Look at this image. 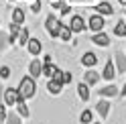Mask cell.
<instances>
[{
  "instance_id": "obj_34",
  "label": "cell",
  "mask_w": 126,
  "mask_h": 124,
  "mask_svg": "<svg viewBox=\"0 0 126 124\" xmlns=\"http://www.w3.org/2000/svg\"><path fill=\"white\" fill-rule=\"evenodd\" d=\"M120 2H122V4H124V2H126V0H120Z\"/></svg>"
},
{
  "instance_id": "obj_35",
  "label": "cell",
  "mask_w": 126,
  "mask_h": 124,
  "mask_svg": "<svg viewBox=\"0 0 126 124\" xmlns=\"http://www.w3.org/2000/svg\"><path fill=\"white\" fill-rule=\"evenodd\" d=\"M92 124H100V122H92Z\"/></svg>"
},
{
  "instance_id": "obj_11",
  "label": "cell",
  "mask_w": 126,
  "mask_h": 124,
  "mask_svg": "<svg viewBox=\"0 0 126 124\" xmlns=\"http://www.w3.org/2000/svg\"><path fill=\"white\" fill-rule=\"evenodd\" d=\"M27 49H29L31 55H39V53H41V41H39V39H29Z\"/></svg>"
},
{
  "instance_id": "obj_7",
  "label": "cell",
  "mask_w": 126,
  "mask_h": 124,
  "mask_svg": "<svg viewBox=\"0 0 126 124\" xmlns=\"http://www.w3.org/2000/svg\"><path fill=\"white\" fill-rule=\"evenodd\" d=\"M92 43L98 45V47H108V45H110V37L106 33H102V31H98V33L92 37Z\"/></svg>"
},
{
  "instance_id": "obj_21",
  "label": "cell",
  "mask_w": 126,
  "mask_h": 124,
  "mask_svg": "<svg viewBox=\"0 0 126 124\" xmlns=\"http://www.w3.org/2000/svg\"><path fill=\"white\" fill-rule=\"evenodd\" d=\"M55 73H57V67H55L53 63H45V65H43V75H45V77H49V79H51Z\"/></svg>"
},
{
  "instance_id": "obj_15",
  "label": "cell",
  "mask_w": 126,
  "mask_h": 124,
  "mask_svg": "<svg viewBox=\"0 0 126 124\" xmlns=\"http://www.w3.org/2000/svg\"><path fill=\"white\" fill-rule=\"evenodd\" d=\"M94 8H96L100 14H112L114 12V8H112V4H110V2H100V4L94 6Z\"/></svg>"
},
{
  "instance_id": "obj_13",
  "label": "cell",
  "mask_w": 126,
  "mask_h": 124,
  "mask_svg": "<svg viewBox=\"0 0 126 124\" xmlns=\"http://www.w3.org/2000/svg\"><path fill=\"white\" fill-rule=\"evenodd\" d=\"M77 92H79V98L83 100V102H88V100H90V86L85 81L77 83Z\"/></svg>"
},
{
  "instance_id": "obj_30",
  "label": "cell",
  "mask_w": 126,
  "mask_h": 124,
  "mask_svg": "<svg viewBox=\"0 0 126 124\" xmlns=\"http://www.w3.org/2000/svg\"><path fill=\"white\" fill-rule=\"evenodd\" d=\"M39 10H41V0H39V2H35V4H33V12H39Z\"/></svg>"
},
{
  "instance_id": "obj_32",
  "label": "cell",
  "mask_w": 126,
  "mask_h": 124,
  "mask_svg": "<svg viewBox=\"0 0 126 124\" xmlns=\"http://www.w3.org/2000/svg\"><path fill=\"white\" fill-rule=\"evenodd\" d=\"M4 98V88H0V100Z\"/></svg>"
},
{
  "instance_id": "obj_23",
  "label": "cell",
  "mask_w": 126,
  "mask_h": 124,
  "mask_svg": "<svg viewBox=\"0 0 126 124\" xmlns=\"http://www.w3.org/2000/svg\"><path fill=\"white\" fill-rule=\"evenodd\" d=\"M16 108H18V114H20V116L29 118V108H27V104H25V100H22V98L16 102Z\"/></svg>"
},
{
  "instance_id": "obj_1",
  "label": "cell",
  "mask_w": 126,
  "mask_h": 124,
  "mask_svg": "<svg viewBox=\"0 0 126 124\" xmlns=\"http://www.w3.org/2000/svg\"><path fill=\"white\" fill-rule=\"evenodd\" d=\"M35 92H37L35 77H33V75H25V77L20 79V83H18V96H20L22 100H29V98L35 96Z\"/></svg>"
},
{
  "instance_id": "obj_8",
  "label": "cell",
  "mask_w": 126,
  "mask_h": 124,
  "mask_svg": "<svg viewBox=\"0 0 126 124\" xmlns=\"http://www.w3.org/2000/svg\"><path fill=\"white\" fill-rule=\"evenodd\" d=\"M53 79L57 81V83H61V86H65V83L71 81V73H69V71H61V69H57V73L53 75Z\"/></svg>"
},
{
  "instance_id": "obj_22",
  "label": "cell",
  "mask_w": 126,
  "mask_h": 124,
  "mask_svg": "<svg viewBox=\"0 0 126 124\" xmlns=\"http://www.w3.org/2000/svg\"><path fill=\"white\" fill-rule=\"evenodd\" d=\"M92 120H94V112L92 110H83L79 114V122L81 124H92Z\"/></svg>"
},
{
  "instance_id": "obj_2",
  "label": "cell",
  "mask_w": 126,
  "mask_h": 124,
  "mask_svg": "<svg viewBox=\"0 0 126 124\" xmlns=\"http://www.w3.org/2000/svg\"><path fill=\"white\" fill-rule=\"evenodd\" d=\"M61 25H63V22H59L57 18L53 16V14H49V16H47L45 27H47V31H49V35H51L53 39H59V29H61Z\"/></svg>"
},
{
  "instance_id": "obj_24",
  "label": "cell",
  "mask_w": 126,
  "mask_h": 124,
  "mask_svg": "<svg viewBox=\"0 0 126 124\" xmlns=\"http://www.w3.org/2000/svg\"><path fill=\"white\" fill-rule=\"evenodd\" d=\"M29 31L27 29H20L18 31V45H25V43H29Z\"/></svg>"
},
{
  "instance_id": "obj_28",
  "label": "cell",
  "mask_w": 126,
  "mask_h": 124,
  "mask_svg": "<svg viewBox=\"0 0 126 124\" xmlns=\"http://www.w3.org/2000/svg\"><path fill=\"white\" fill-rule=\"evenodd\" d=\"M0 77H10V67H8V65H2V67H0Z\"/></svg>"
},
{
  "instance_id": "obj_12",
  "label": "cell",
  "mask_w": 126,
  "mask_h": 124,
  "mask_svg": "<svg viewBox=\"0 0 126 124\" xmlns=\"http://www.w3.org/2000/svg\"><path fill=\"white\" fill-rule=\"evenodd\" d=\"M96 110H98V114L102 116V118H106V116L110 114V102L108 100H100V102L96 104Z\"/></svg>"
},
{
  "instance_id": "obj_10",
  "label": "cell",
  "mask_w": 126,
  "mask_h": 124,
  "mask_svg": "<svg viewBox=\"0 0 126 124\" xmlns=\"http://www.w3.org/2000/svg\"><path fill=\"white\" fill-rule=\"evenodd\" d=\"M29 71L33 77H41L43 75V65H41V61L39 59H33L31 61V65H29Z\"/></svg>"
},
{
  "instance_id": "obj_18",
  "label": "cell",
  "mask_w": 126,
  "mask_h": 124,
  "mask_svg": "<svg viewBox=\"0 0 126 124\" xmlns=\"http://www.w3.org/2000/svg\"><path fill=\"white\" fill-rule=\"evenodd\" d=\"M61 83H57V81H55L53 79V77H51V79H49V83H47V90H49V94H53V96H57V94H61Z\"/></svg>"
},
{
  "instance_id": "obj_31",
  "label": "cell",
  "mask_w": 126,
  "mask_h": 124,
  "mask_svg": "<svg viewBox=\"0 0 126 124\" xmlns=\"http://www.w3.org/2000/svg\"><path fill=\"white\" fill-rule=\"evenodd\" d=\"M61 12H63V14H69V6L63 4V6H61Z\"/></svg>"
},
{
  "instance_id": "obj_3",
  "label": "cell",
  "mask_w": 126,
  "mask_h": 124,
  "mask_svg": "<svg viewBox=\"0 0 126 124\" xmlns=\"http://www.w3.org/2000/svg\"><path fill=\"white\" fill-rule=\"evenodd\" d=\"M4 104H8V106H16V102L20 100L18 96V90H14V88H6L4 90Z\"/></svg>"
},
{
  "instance_id": "obj_5",
  "label": "cell",
  "mask_w": 126,
  "mask_h": 124,
  "mask_svg": "<svg viewBox=\"0 0 126 124\" xmlns=\"http://www.w3.org/2000/svg\"><path fill=\"white\" fill-rule=\"evenodd\" d=\"M69 27H71V31L73 33H81V31H85V20L79 16V14H73L71 16V20H69Z\"/></svg>"
},
{
  "instance_id": "obj_25",
  "label": "cell",
  "mask_w": 126,
  "mask_h": 124,
  "mask_svg": "<svg viewBox=\"0 0 126 124\" xmlns=\"http://www.w3.org/2000/svg\"><path fill=\"white\" fill-rule=\"evenodd\" d=\"M114 33H116L118 37H126V22H122V20H120V22H118V25L114 27Z\"/></svg>"
},
{
  "instance_id": "obj_4",
  "label": "cell",
  "mask_w": 126,
  "mask_h": 124,
  "mask_svg": "<svg viewBox=\"0 0 126 124\" xmlns=\"http://www.w3.org/2000/svg\"><path fill=\"white\" fill-rule=\"evenodd\" d=\"M104 16L102 14H94V16H90V22H88V27H90V31H94V33H98V31H102L104 29Z\"/></svg>"
},
{
  "instance_id": "obj_16",
  "label": "cell",
  "mask_w": 126,
  "mask_h": 124,
  "mask_svg": "<svg viewBox=\"0 0 126 124\" xmlns=\"http://www.w3.org/2000/svg\"><path fill=\"white\" fill-rule=\"evenodd\" d=\"M114 59H116V69L120 73H126V57H122V53H116Z\"/></svg>"
},
{
  "instance_id": "obj_19",
  "label": "cell",
  "mask_w": 126,
  "mask_h": 124,
  "mask_svg": "<svg viewBox=\"0 0 126 124\" xmlns=\"http://www.w3.org/2000/svg\"><path fill=\"white\" fill-rule=\"evenodd\" d=\"M118 94H120V90H118L116 86H106V88L100 90V96H106V98H110V96H118Z\"/></svg>"
},
{
  "instance_id": "obj_33",
  "label": "cell",
  "mask_w": 126,
  "mask_h": 124,
  "mask_svg": "<svg viewBox=\"0 0 126 124\" xmlns=\"http://www.w3.org/2000/svg\"><path fill=\"white\" fill-rule=\"evenodd\" d=\"M122 96H126V83H124V88H122Z\"/></svg>"
},
{
  "instance_id": "obj_36",
  "label": "cell",
  "mask_w": 126,
  "mask_h": 124,
  "mask_svg": "<svg viewBox=\"0 0 126 124\" xmlns=\"http://www.w3.org/2000/svg\"><path fill=\"white\" fill-rule=\"evenodd\" d=\"M0 124H2V122H0Z\"/></svg>"
},
{
  "instance_id": "obj_9",
  "label": "cell",
  "mask_w": 126,
  "mask_h": 124,
  "mask_svg": "<svg viewBox=\"0 0 126 124\" xmlns=\"http://www.w3.org/2000/svg\"><path fill=\"white\" fill-rule=\"evenodd\" d=\"M81 63L85 65V67H94L98 63V55L94 51H88V53H83V57H81Z\"/></svg>"
},
{
  "instance_id": "obj_27",
  "label": "cell",
  "mask_w": 126,
  "mask_h": 124,
  "mask_svg": "<svg viewBox=\"0 0 126 124\" xmlns=\"http://www.w3.org/2000/svg\"><path fill=\"white\" fill-rule=\"evenodd\" d=\"M8 45V35L0 33V51H4V47Z\"/></svg>"
},
{
  "instance_id": "obj_17",
  "label": "cell",
  "mask_w": 126,
  "mask_h": 124,
  "mask_svg": "<svg viewBox=\"0 0 126 124\" xmlns=\"http://www.w3.org/2000/svg\"><path fill=\"white\" fill-rule=\"evenodd\" d=\"M71 27L69 25H61V29H59V39L61 41H69V39H71Z\"/></svg>"
},
{
  "instance_id": "obj_14",
  "label": "cell",
  "mask_w": 126,
  "mask_h": 124,
  "mask_svg": "<svg viewBox=\"0 0 126 124\" xmlns=\"http://www.w3.org/2000/svg\"><path fill=\"white\" fill-rule=\"evenodd\" d=\"M98 79H100V77H98L96 71H92V67H90V71H85V73H83V81L88 83V86H94V83H98Z\"/></svg>"
},
{
  "instance_id": "obj_29",
  "label": "cell",
  "mask_w": 126,
  "mask_h": 124,
  "mask_svg": "<svg viewBox=\"0 0 126 124\" xmlns=\"http://www.w3.org/2000/svg\"><path fill=\"white\" fill-rule=\"evenodd\" d=\"M6 120V110H4V104H0V122Z\"/></svg>"
},
{
  "instance_id": "obj_6",
  "label": "cell",
  "mask_w": 126,
  "mask_h": 124,
  "mask_svg": "<svg viewBox=\"0 0 126 124\" xmlns=\"http://www.w3.org/2000/svg\"><path fill=\"white\" fill-rule=\"evenodd\" d=\"M114 75H116V65H114V61H112V59H108V61H106V65H104V71H102V77H104L106 81H112V79H114Z\"/></svg>"
},
{
  "instance_id": "obj_20",
  "label": "cell",
  "mask_w": 126,
  "mask_h": 124,
  "mask_svg": "<svg viewBox=\"0 0 126 124\" xmlns=\"http://www.w3.org/2000/svg\"><path fill=\"white\" fill-rule=\"evenodd\" d=\"M12 22H16V25H22V22H25V10L22 8H14L12 10Z\"/></svg>"
},
{
  "instance_id": "obj_26",
  "label": "cell",
  "mask_w": 126,
  "mask_h": 124,
  "mask_svg": "<svg viewBox=\"0 0 126 124\" xmlns=\"http://www.w3.org/2000/svg\"><path fill=\"white\" fill-rule=\"evenodd\" d=\"M6 124H22L20 122V114H8L6 116Z\"/></svg>"
}]
</instances>
